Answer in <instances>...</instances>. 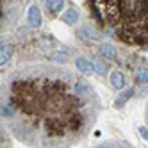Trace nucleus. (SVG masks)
Returning a JSON list of instances; mask_svg holds the SVG:
<instances>
[{"instance_id": "f257e3e1", "label": "nucleus", "mask_w": 148, "mask_h": 148, "mask_svg": "<svg viewBox=\"0 0 148 148\" xmlns=\"http://www.w3.org/2000/svg\"><path fill=\"white\" fill-rule=\"evenodd\" d=\"M100 100L91 84L66 66L22 64L0 80V121L29 148H71L97 123Z\"/></svg>"}, {"instance_id": "f03ea898", "label": "nucleus", "mask_w": 148, "mask_h": 148, "mask_svg": "<svg viewBox=\"0 0 148 148\" xmlns=\"http://www.w3.org/2000/svg\"><path fill=\"white\" fill-rule=\"evenodd\" d=\"M98 4L120 39L148 47V0H98Z\"/></svg>"}, {"instance_id": "7ed1b4c3", "label": "nucleus", "mask_w": 148, "mask_h": 148, "mask_svg": "<svg viewBox=\"0 0 148 148\" xmlns=\"http://www.w3.org/2000/svg\"><path fill=\"white\" fill-rule=\"evenodd\" d=\"M27 0H0V36L9 32L25 11Z\"/></svg>"}, {"instance_id": "20e7f679", "label": "nucleus", "mask_w": 148, "mask_h": 148, "mask_svg": "<svg viewBox=\"0 0 148 148\" xmlns=\"http://www.w3.org/2000/svg\"><path fill=\"white\" fill-rule=\"evenodd\" d=\"M0 148H13V136L0 121Z\"/></svg>"}, {"instance_id": "39448f33", "label": "nucleus", "mask_w": 148, "mask_h": 148, "mask_svg": "<svg viewBox=\"0 0 148 148\" xmlns=\"http://www.w3.org/2000/svg\"><path fill=\"white\" fill-rule=\"evenodd\" d=\"M29 23L32 27H39L41 25V16H39V9L36 5L29 7Z\"/></svg>"}, {"instance_id": "423d86ee", "label": "nucleus", "mask_w": 148, "mask_h": 148, "mask_svg": "<svg viewBox=\"0 0 148 148\" xmlns=\"http://www.w3.org/2000/svg\"><path fill=\"white\" fill-rule=\"evenodd\" d=\"M93 148H136V146H132L130 143H125V141H105Z\"/></svg>"}, {"instance_id": "0eeeda50", "label": "nucleus", "mask_w": 148, "mask_h": 148, "mask_svg": "<svg viewBox=\"0 0 148 148\" xmlns=\"http://www.w3.org/2000/svg\"><path fill=\"white\" fill-rule=\"evenodd\" d=\"M111 82H112V86H114L116 89H121V88L125 86V77H123V73L118 71V70H114V71L111 73Z\"/></svg>"}, {"instance_id": "6e6552de", "label": "nucleus", "mask_w": 148, "mask_h": 148, "mask_svg": "<svg viewBox=\"0 0 148 148\" xmlns=\"http://www.w3.org/2000/svg\"><path fill=\"white\" fill-rule=\"evenodd\" d=\"M100 54H102V57L112 61V59L116 57V48H114L112 45H109V43H103V45L100 47Z\"/></svg>"}, {"instance_id": "1a4fd4ad", "label": "nucleus", "mask_w": 148, "mask_h": 148, "mask_svg": "<svg viewBox=\"0 0 148 148\" xmlns=\"http://www.w3.org/2000/svg\"><path fill=\"white\" fill-rule=\"evenodd\" d=\"M79 34L82 36V38H88V39H100V34L95 30L93 27H80V30H79Z\"/></svg>"}, {"instance_id": "9d476101", "label": "nucleus", "mask_w": 148, "mask_h": 148, "mask_svg": "<svg viewBox=\"0 0 148 148\" xmlns=\"http://www.w3.org/2000/svg\"><path fill=\"white\" fill-rule=\"evenodd\" d=\"M77 68H79L82 73H86V75H89V73H93V71H95V68H93L91 62H88L86 59H82V57H79V59H77Z\"/></svg>"}, {"instance_id": "9b49d317", "label": "nucleus", "mask_w": 148, "mask_h": 148, "mask_svg": "<svg viewBox=\"0 0 148 148\" xmlns=\"http://www.w3.org/2000/svg\"><path fill=\"white\" fill-rule=\"evenodd\" d=\"M62 5H64V0H47V7L52 13H59Z\"/></svg>"}, {"instance_id": "f8f14e48", "label": "nucleus", "mask_w": 148, "mask_h": 148, "mask_svg": "<svg viewBox=\"0 0 148 148\" xmlns=\"http://www.w3.org/2000/svg\"><path fill=\"white\" fill-rule=\"evenodd\" d=\"M77 18H79V14H77L75 9H68V13H66V16H64L66 22H68V23H75Z\"/></svg>"}, {"instance_id": "ddd939ff", "label": "nucleus", "mask_w": 148, "mask_h": 148, "mask_svg": "<svg viewBox=\"0 0 148 148\" xmlns=\"http://www.w3.org/2000/svg\"><path fill=\"white\" fill-rule=\"evenodd\" d=\"M148 80V68H141L137 71V82H146Z\"/></svg>"}, {"instance_id": "4468645a", "label": "nucleus", "mask_w": 148, "mask_h": 148, "mask_svg": "<svg viewBox=\"0 0 148 148\" xmlns=\"http://www.w3.org/2000/svg\"><path fill=\"white\" fill-rule=\"evenodd\" d=\"M93 68L97 70L98 73H105V66L102 64V62H98V61H95V62H93Z\"/></svg>"}, {"instance_id": "2eb2a0df", "label": "nucleus", "mask_w": 148, "mask_h": 148, "mask_svg": "<svg viewBox=\"0 0 148 148\" xmlns=\"http://www.w3.org/2000/svg\"><path fill=\"white\" fill-rule=\"evenodd\" d=\"M139 134L145 137V139H148V129H145V127H141V129H139Z\"/></svg>"}, {"instance_id": "dca6fc26", "label": "nucleus", "mask_w": 148, "mask_h": 148, "mask_svg": "<svg viewBox=\"0 0 148 148\" xmlns=\"http://www.w3.org/2000/svg\"><path fill=\"white\" fill-rule=\"evenodd\" d=\"M146 121H148V107H146Z\"/></svg>"}]
</instances>
